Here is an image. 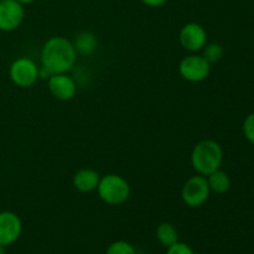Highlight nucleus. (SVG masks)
Returning <instances> with one entry per match:
<instances>
[{
    "label": "nucleus",
    "mask_w": 254,
    "mask_h": 254,
    "mask_svg": "<svg viewBox=\"0 0 254 254\" xmlns=\"http://www.w3.org/2000/svg\"><path fill=\"white\" fill-rule=\"evenodd\" d=\"M77 52L73 44L64 36L47 40L41 50V67L50 74L67 73L76 64Z\"/></svg>",
    "instance_id": "nucleus-1"
},
{
    "label": "nucleus",
    "mask_w": 254,
    "mask_h": 254,
    "mask_svg": "<svg viewBox=\"0 0 254 254\" xmlns=\"http://www.w3.org/2000/svg\"><path fill=\"white\" fill-rule=\"evenodd\" d=\"M223 163L222 146L212 139H205L196 144L191 153V165L198 175L207 176L221 169Z\"/></svg>",
    "instance_id": "nucleus-2"
},
{
    "label": "nucleus",
    "mask_w": 254,
    "mask_h": 254,
    "mask_svg": "<svg viewBox=\"0 0 254 254\" xmlns=\"http://www.w3.org/2000/svg\"><path fill=\"white\" fill-rule=\"evenodd\" d=\"M97 192L104 203L118 206L129 198L130 186L123 176L117 175V174H108V175L101 176V180L97 186Z\"/></svg>",
    "instance_id": "nucleus-3"
},
{
    "label": "nucleus",
    "mask_w": 254,
    "mask_h": 254,
    "mask_svg": "<svg viewBox=\"0 0 254 254\" xmlns=\"http://www.w3.org/2000/svg\"><path fill=\"white\" fill-rule=\"evenodd\" d=\"M210 186H208L207 179L202 175L191 176L186 180L181 189V198L186 206L191 208L201 207L207 202L210 197Z\"/></svg>",
    "instance_id": "nucleus-4"
},
{
    "label": "nucleus",
    "mask_w": 254,
    "mask_h": 254,
    "mask_svg": "<svg viewBox=\"0 0 254 254\" xmlns=\"http://www.w3.org/2000/svg\"><path fill=\"white\" fill-rule=\"evenodd\" d=\"M9 76L17 87L29 88L39 79V66L29 57H19L10 64Z\"/></svg>",
    "instance_id": "nucleus-5"
},
{
    "label": "nucleus",
    "mask_w": 254,
    "mask_h": 254,
    "mask_svg": "<svg viewBox=\"0 0 254 254\" xmlns=\"http://www.w3.org/2000/svg\"><path fill=\"white\" fill-rule=\"evenodd\" d=\"M211 72V64L202 55L192 54L184 57L179 64V73L185 81L198 83L205 81Z\"/></svg>",
    "instance_id": "nucleus-6"
},
{
    "label": "nucleus",
    "mask_w": 254,
    "mask_h": 254,
    "mask_svg": "<svg viewBox=\"0 0 254 254\" xmlns=\"http://www.w3.org/2000/svg\"><path fill=\"white\" fill-rule=\"evenodd\" d=\"M179 40L184 49L196 54L198 51H202V49L207 44V31L202 25L197 22H189L181 27Z\"/></svg>",
    "instance_id": "nucleus-7"
},
{
    "label": "nucleus",
    "mask_w": 254,
    "mask_h": 254,
    "mask_svg": "<svg viewBox=\"0 0 254 254\" xmlns=\"http://www.w3.org/2000/svg\"><path fill=\"white\" fill-rule=\"evenodd\" d=\"M25 17L24 5L16 0H0V30L14 31L22 24Z\"/></svg>",
    "instance_id": "nucleus-8"
},
{
    "label": "nucleus",
    "mask_w": 254,
    "mask_h": 254,
    "mask_svg": "<svg viewBox=\"0 0 254 254\" xmlns=\"http://www.w3.org/2000/svg\"><path fill=\"white\" fill-rule=\"evenodd\" d=\"M22 232V222L11 211L0 212V245L10 246L16 242Z\"/></svg>",
    "instance_id": "nucleus-9"
},
{
    "label": "nucleus",
    "mask_w": 254,
    "mask_h": 254,
    "mask_svg": "<svg viewBox=\"0 0 254 254\" xmlns=\"http://www.w3.org/2000/svg\"><path fill=\"white\" fill-rule=\"evenodd\" d=\"M47 87L52 96L59 101H71L77 93V83L67 73L51 74L47 79Z\"/></svg>",
    "instance_id": "nucleus-10"
},
{
    "label": "nucleus",
    "mask_w": 254,
    "mask_h": 254,
    "mask_svg": "<svg viewBox=\"0 0 254 254\" xmlns=\"http://www.w3.org/2000/svg\"><path fill=\"white\" fill-rule=\"evenodd\" d=\"M99 180H101V175L97 170L89 168L79 169L76 174L73 175L72 183L76 190L81 191V192H92V191L97 190Z\"/></svg>",
    "instance_id": "nucleus-11"
},
{
    "label": "nucleus",
    "mask_w": 254,
    "mask_h": 254,
    "mask_svg": "<svg viewBox=\"0 0 254 254\" xmlns=\"http://www.w3.org/2000/svg\"><path fill=\"white\" fill-rule=\"evenodd\" d=\"M72 44L77 54L84 55V56L92 55L98 49V39L91 31H81L77 34Z\"/></svg>",
    "instance_id": "nucleus-12"
},
{
    "label": "nucleus",
    "mask_w": 254,
    "mask_h": 254,
    "mask_svg": "<svg viewBox=\"0 0 254 254\" xmlns=\"http://www.w3.org/2000/svg\"><path fill=\"white\" fill-rule=\"evenodd\" d=\"M211 192L215 193H226L231 189V179L226 171L218 170L213 171L210 175L206 176Z\"/></svg>",
    "instance_id": "nucleus-13"
},
{
    "label": "nucleus",
    "mask_w": 254,
    "mask_h": 254,
    "mask_svg": "<svg viewBox=\"0 0 254 254\" xmlns=\"http://www.w3.org/2000/svg\"><path fill=\"white\" fill-rule=\"evenodd\" d=\"M155 236L158 242L164 247H170L179 242V232L175 226L170 222H161L156 227Z\"/></svg>",
    "instance_id": "nucleus-14"
},
{
    "label": "nucleus",
    "mask_w": 254,
    "mask_h": 254,
    "mask_svg": "<svg viewBox=\"0 0 254 254\" xmlns=\"http://www.w3.org/2000/svg\"><path fill=\"white\" fill-rule=\"evenodd\" d=\"M225 54V50H223L222 45L216 44H206V46L202 49V56L207 60L210 64H216V62L221 61Z\"/></svg>",
    "instance_id": "nucleus-15"
},
{
    "label": "nucleus",
    "mask_w": 254,
    "mask_h": 254,
    "mask_svg": "<svg viewBox=\"0 0 254 254\" xmlns=\"http://www.w3.org/2000/svg\"><path fill=\"white\" fill-rule=\"evenodd\" d=\"M106 254H136V251L127 241H116L108 246Z\"/></svg>",
    "instance_id": "nucleus-16"
},
{
    "label": "nucleus",
    "mask_w": 254,
    "mask_h": 254,
    "mask_svg": "<svg viewBox=\"0 0 254 254\" xmlns=\"http://www.w3.org/2000/svg\"><path fill=\"white\" fill-rule=\"evenodd\" d=\"M243 134L246 139L254 145V113H251L250 116L246 117L243 122Z\"/></svg>",
    "instance_id": "nucleus-17"
},
{
    "label": "nucleus",
    "mask_w": 254,
    "mask_h": 254,
    "mask_svg": "<svg viewBox=\"0 0 254 254\" xmlns=\"http://www.w3.org/2000/svg\"><path fill=\"white\" fill-rule=\"evenodd\" d=\"M166 254H195L192 248L184 242H176L175 245L168 247Z\"/></svg>",
    "instance_id": "nucleus-18"
},
{
    "label": "nucleus",
    "mask_w": 254,
    "mask_h": 254,
    "mask_svg": "<svg viewBox=\"0 0 254 254\" xmlns=\"http://www.w3.org/2000/svg\"><path fill=\"white\" fill-rule=\"evenodd\" d=\"M144 5L150 7H160L168 2V0H140Z\"/></svg>",
    "instance_id": "nucleus-19"
},
{
    "label": "nucleus",
    "mask_w": 254,
    "mask_h": 254,
    "mask_svg": "<svg viewBox=\"0 0 254 254\" xmlns=\"http://www.w3.org/2000/svg\"><path fill=\"white\" fill-rule=\"evenodd\" d=\"M17 2H20V4L22 5H26V4H31V2H34L35 0H16Z\"/></svg>",
    "instance_id": "nucleus-20"
},
{
    "label": "nucleus",
    "mask_w": 254,
    "mask_h": 254,
    "mask_svg": "<svg viewBox=\"0 0 254 254\" xmlns=\"http://www.w3.org/2000/svg\"><path fill=\"white\" fill-rule=\"evenodd\" d=\"M0 254H6V251H5V246L0 245Z\"/></svg>",
    "instance_id": "nucleus-21"
}]
</instances>
